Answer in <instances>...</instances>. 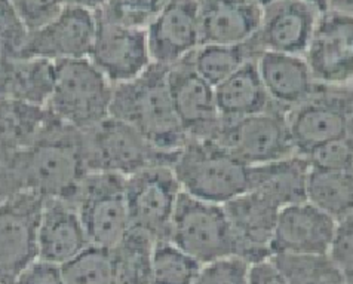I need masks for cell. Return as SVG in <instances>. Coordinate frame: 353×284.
<instances>
[{
  "mask_svg": "<svg viewBox=\"0 0 353 284\" xmlns=\"http://www.w3.org/2000/svg\"><path fill=\"white\" fill-rule=\"evenodd\" d=\"M236 249V258L251 265L270 258V243L279 207L264 195L247 191L223 204Z\"/></svg>",
  "mask_w": 353,
  "mask_h": 284,
  "instance_id": "17",
  "label": "cell"
},
{
  "mask_svg": "<svg viewBox=\"0 0 353 284\" xmlns=\"http://www.w3.org/2000/svg\"><path fill=\"white\" fill-rule=\"evenodd\" d=\"M168 240L202 265L236 256L223 204L202 201L184 192L176 201Z\"/></svg>",
  "mask_w": 353,
  "mask_h": 284,
  "instance_id": "7",
  "label": "cell"
},
{
  "mask_svg": "<svg viewBox=\"0 0 353 284\" xmlns=\"http://www.w3.org/2000/svg\"><path fill=\"white\" fill-rule=\"evenodd\" d=\"M55 85V63L42 58H19L9 73L3 99L46 107Z\"/></svg>",
  "mask_w": 353,
  "mask_h": 284,
  "instance_id": "25",
  "label": "cell"
},
{
  "mask_svg": "<svg viewBox=\"0 0 353 284\" xmlns=\"http://www.w3.org/2000/svg\"><path fill=\"white\" fill-rule=\"evenodd\" d=\"M303 57L318 85L352 86L353 17L322 12Z\"/></svg>",
  "mask_w": 353,
  "mask_h": 284,
  "instance_id": "13",
  "label": "cell"
},
{
  "mask_svg": "<svg viewBox=\"0 0 353 284\" xmlns=\"http://www.w3.org/2000/svg\"><path fill=\"white\" fill-rule=\"evenodd\" d=\"M168 86L185 139L212 140L221 125L214 86L196 73L190 55L168 67Z\"/></svg>",
  "mask_w": 353,
  "mask_h": 284,
  "instance_id": "14",
  "label": "cell"
},
{
  "mask_svg": "<svg viewBox=\"0 0 353 284\" xmlns=\"http://www.w3.org/2000/svg\"><path fill=\"white\" fill-rule=\"evenodd\" d=\"M152 63L170 67L201 46L198 0H168L145 28Z\"/></svg>",
  "mask_w": 353,
  "mask_h": 284,
  "instance_id": "18",
  "label": "cell"
},
{
  "mask_svg": "<svg viewBox=\"0 0 353 284\" xmlns=\"http://www.w3.org/2000/svg\"><path fill=\"white\" fill-rule=\"evenodd\" d=\"M321 12L300 0H274L263 8L257 33L247 44L263 51L305 55Z\"/></svg>",
  "mask_w": 353,
  "mask_h": 284,
  "instance_id": "16",
  "label": "cell"
},
{
  "mask_svg": "<svg viewBox=\"0 0 353 284\" xmlns=\"http://www.w3.org/2000/svg\"><path fill=\"white\" fill-rule=\"evenodd\" d=\"M88 173L83 133L49 111L36 134L14 153L18 189L34 192L43 200L73 204Z\"/></svg>",
  "mask_w": 353,
  "mask_h": 284,
  "instance_id": "1",
  "label": "cell"
},
{
  "mask_svg": "<svg viewBox=\"0 0 353 284\" xmlns=\"http://www.w3.org/2000/svg\"><path fill=\"white\" fill-rule=\"evenodd\" d=\"M269 259L290 284H352L328 254H272Z\"/></svg>",
  "mask_w": 353,
  "mask_h": 284,
  "instance_id": "29",
  "label": "cell"
},
{
  "mask_svg": "<svg viewBox=\"0 0 353 284\" xmlns=\"http://www.w3.org/2000/svg\"><path fill=\"white\" fill-rule=\"evenodd\" d=\"M248 284H290L274 268L270 259L251 263L248 267Z\"/></svg>",
  "mask_w": 353,
  "mask_h": 284,
  "instance_id": "41",
  "label": "cell"
},
{
  "mask_svg": "<svg viewBox=\"0 0 353 284\" xmlns=\"http://www.w3.org/2000/svg\"><path fill=\"white\" fill-rule=\"evenodd\" d=\"M43 198L18 191L0 202V284H14L37 261V229Z\"/></svg>",
  "mask_w": 353,
  "mask_h": 284,
  "instance_id": "11",
  "label": "cell"
},
{
  "mask_svg": "<svg viewBox=\"0 0 353 284\" xmlns=\"http://www.w3.org/2000/svg\"><path fill=\"white\" fill-rule=\"evenodd\" d=\"M95 35V15L88 9L64 6L51 21L28 32L19 58L48 61L88 58Z\"/></svg>",
  "mask_w": 353,
  "mask_h": 284,
  "instance_id": "15",
  "label": "cell"
},
{
  "mask_svg": "<svg viewBox=\"0 0 353 284\" xmlns=\"http://www.w3.org/2000/svg\"><path fill=\"white\" fill-rule=\"evenodd\" d=\"M261 84L273 107L288 112L316 91L309 66L301 55L263 51L256 57Z\"/></svg>",
  "mask_w": 353,
  "mask_h": 284,
  "instance_id": "21",
  "label": "cell"
},
{
  "mask_svg": "<svg viewBox=\"0 0 353 284\" xmlns=\"http://www.w3.org/2000/svg\"><path fill=\"white\" fill-rule=\"evenodd\" d=\"M184 193L225 204L250 189V167L214 140H188L171 165Z\"/></svg>",
  "mask_w": 353,
  "mask_h": 284,
  "instance_id": "3",
  "label": "cell"
},
{
  "mask_svg": "<svg viewBox=\"0 0 353 284\" xmlns=\"http://www.w3.org/2000/svg\"><path fill=\"white\" fill-rule=\"evenodd\" d=\"M201 45H241L257 33L263 8L250 0H198Z\"/></svg>",
  "mask_w": 353,
  "mask_h": 284,
  "instance_id": "22",
  "label": "cell"
},
{
  "mask_svg": "<svg viewBox=\"0 0 353 284\" xmlns=\"http://www.w3.org/2000/svg\"><path fill=\"white\" fill-rule=\"evenodd\" d=\"M328 258L336 263L339 269L345 274V277L352 283L353 278V216L341 219L336 225L334 235H332Z\"/></svg>",
  "mask_w": 353,
  "mask_h": 284,
  "instance_id": "38",
  "label": "cell"
},
{
  "mask_svg": "<svg viewBox=\"0 0 353 284\" xmlns=\"http://www.w3.org/2000/svg\"><path fill=\"white\" fill-rule=\"evenodd\" d=\"M83 148L88 171L123 178L154 165H172L176 155L153 148L132 126L112 116L83 131Z\"/></svg>",
  "mask_w": 353,
  "mask_h": 284,
  "instance_id": "5",
  "label": "cell"
},
{
  "mask_svg": "<svg viewBox=\"0 0 353 284\" xmlns=\"http://www.w3.org/2000/svg\"><path fill=\"white\" fill-rule=\"evenodd\" d=\"M306 201L337 222L353 216V173L310 167Z\"/></svg>",
  "mask_w": 353,
  "mask_h": 284,
  "instance_id": "26",
  "label": "cell"
},
{
  "mask_svg": "<svg viewBox=\"0 0 353 284\" xmlns=\"http://www.w3.org/2000/svg\"><path fill=\"white\" fill-rule=\"evenodd\" d=\"M181 192L171 165H154L125 178L131 228L149 235L153 241L168 240Z\"/></svg>",
  "mask_w": 353,
  "mask_h": 284,
  "instance_id": "10",
  "label": "cell"
},
{
  "mask_svg": "<svg viewBox=\"0 0 353 284\" xmlns=\"http://www.w3.org/2000/svg\"><path fill=\"white\" fill-rule=\"evenodd\" d=\"M9 3L27 32H33L49 23L65 6L64 0H9Z\"/></svg>",
  "mask_w": 353,
  "mask_h": 284,
  "instance_id": "37",
  "label": "cell"
},
{
  "mask_svg": "<svg viewBox=\"0 0 353 284\" xmlns=\"http://www.w3.org/2000/svg\"><path fill=\"white\" fill-rule=\"evenodd\" d=\"M202 267L170 240L153 243L150 284H193Z\"/></svg>",
  "mask_w": 353,
  "mask_h": 284,
  "instance_id": "30",
  "label": "cell"
},
{
  "mask_svg": "<svg viewBox=\"0 0 353 284\" xmlns=\"http://www.w3.org/2000/svg\"><path fill=\"white\" fill-rule=\"evenodd\" d=\"M73 205L95 246L112 249L131 229L123 176L88 173Z\"/></svg>",
  "mask_w": 353,
  "mask_h": 284,
  "instance_id": "8",
  "label": "cell"
},
{
  "mask_svg": "<svg viewBox=\"0 0 353 284\" xmlns=\"http://www.w3.org/2000/svg\"><path fill=\"white\" fill-rule=\"evenodd\" d=\"M300 2H305V3L310 5V6H313L321 14L325 12L327 8H328V0H300Z\"/></svg>",
  "mask_w": 353,
  "mask_h": 284,
  "instance_id": "44",
  "label": "cell"
},
{
  "mask_svg": "<svg viewBox=\"0 0 353 284\" xmlns=\"http://www.w3.org/2000/svg\"><path fill=\"white\" fill-rule=\"evenodd\" d=\"M105 3V0H64L65 6H74L88 9V11L95 12L98 9H101Z\"/></svg>",
  "mask_w": 353,
  "mask_h": 284,
  "instance_id": "43",
  "label": "cell"
},
{
  "mask_svg": "<svg viewBox=\"0 0 353 284\" xmlns=\"http://www.w3.org/2000/svg\"><path fill=\"white\" fill-rule=\"evenodd\" d=\"M168 3V0H105L100 12L116 24L145 30Z\"/></svg>",
  "mask_w": 353,
  "mask_h": 284,
  "instance_id": "34",
  "label": "cell"
},
{
  "mask_svg": "<svg viewBox=\"0 0 353 284\" xmlns=\"http://www.w3.org/2000/svg\"><path fill=\"white\" fill-rule=\"evenodd\" d=\"M27 28L12 9L9 0H0V97L14 64L19 60L27 39Z\"/></svg>",
  "mask_w": 353,
  "mask_h": 284,
  "instance_id": "33",
  "label": "cell"
},
{
  "mask_svg": "<svg viewBox=\"0 0 353 284\" xmlns=\"http://www.w3.org/2000/svg\"><path fill=\"white\" fill-rule=\"evenodd\" d=\"M285 116L294 151L301 156L323 143L352 137V86L318 85L309 99L292 107Z\"/></svg>",
  "mask_w": 353,
  "mask_h": 284,
  "instance_id": "6",
  "label": "cell"
},
{
  "mask_svg": "<svg viewBox=\"0 0 353 284\" xmlns=\"http://www.w3.org/2000/svg\"><path fill=\"white\" fill-rule=\"evenodd\" d=\"M95 15V35L88 58L112 85L135 79L152 64L145 30Z\"/></svg>",
  "mask_w": 353,
  "mask_h": 284,
  "instance_id": "12",
  "label": "cell"
},
{
  "mask_svg": "<svg viewBox=\"0 0 353 284\" xmlns=\"http://www.w3.org/2000/svg\"><path fill=\"white\" fill-rule=\"evenodd\" d=\"M153 240L131 228L110 249V284H150Z\"/></svg>",
  "mask_w": 353,
  "mask_h": 284,
  "instance_id": "27",
  "label": "cell"
},
{
  "mask_svg": "<svg viewBox=\"0 0 353 284\" xmlns=\"http://www.w3.org/2000/svg\"><path fill=\"white\" fill-rule=\"evenodd\" d=\"M214 93L223 122L242 120L273 107L261 84L256 58L242 64L228 79L215 86Z\"/></svg>",
  "mask_w": 353,
  "mask_h": 284,
  "instance_id": "24",
  "label": "cell"
},
{
  "mask_svg": "<svg viewBox=\"0 0 353 284\" xmlns=\"http://www.w3.org/2000/svg\"><path fill=\"white\" fill-rule=\"evenodd\" d=\"M327 11L353 17V0H328Z\"/></svg>",
  "mask_w": 353,
  "mask_h": 284,
  "instance_id": "42",
  "label": "cell"
},
{
  "mask_svg": "<svg viewBox=\"0 0 353 284\" xmlns=\"http://www.w3.org/2000/svg\"><path fill=\"white\" fill-rule=\"evenodd\" d=\"M248 263L232 256L203 265L193 284H248Z\"/></svg>",
  "mask_w": 353,
  "mask_h": 284,
  "instance_id": "36",
  "label": "cell"
},
{
  "mask_svg": "<svg viewBox=\"0 0 353 284\" xmlns=\"http://www.w3.org/2000/svg\"><path fill=\"white\" fill-rule=\"evenodd\" d=\"M250 2H252V3H256V5H259L260 8H264V6H268V5H270L272 2H274V0H250Z\"/></svg>",
  "mask_w": 353,
  "mask_h": 284,
  "instance_id": "45",
  "label": "cell"
},
{
  "mask_svg": "<svg viewBox=\"0 0 353 284\" xmlns=\"http://www.w3.org/2000/svg\"><path fill=\"white\" fill-rule=\"evenodd\" d=\"M305 158L310 167L330 171H353V139L346 137L323 143L310 151Z\"/></svg>",
  "mask_w": 353,
  "mask_h": 284,
  "instance_id": "35",
  "label": "cell"
},
{
  "mask_svg": "<svg viewBox=\"0 0 353 284\" xmlns=\"http://www.w3.org/2000/svg\"><path fill=\"white\" fill-rule=\"evenodd\" d=\"M113 85L90 58L55 61V85L45 109L64 124L88 131L110 116Z\"/></svg>",
  "mask_w": 353,
  "mask_h": 284,
  "instance_id": "4",
  "label": "cell"
},
{
  "mask_svg": "<svg viewBox=\"0 0 353 284\" xmlns=\"http://www.w3.org/2000/svg\"><path fill=\"white\" fill-rule=\"evenodd\" d=\"M285 113L278 107H270L242 120L221 121L212 140L248 167L297 155L290 137Z\"/></svg>",
  "mask_w": 353,
  "mask_h": 284,
  "instance_id": "9",
  "label": "cell"
},
{
  "mask_svg": "<svg viewBox=\"0 0 353 284\" xmlns=\"http://www.w3.org/2000/svg\"><path fill=\"white\" fill-rule=\"evenodd\" d=\"M309 161L301 155H291L278 161L250 167V189L256 191L279 209L306 201Z\"/></svg>",
  "mask_w": 353,
  "mask_h": 284,
  "instance_id": "23",
  "label": "cell"
},
{
  "mask_svg": "<svg viewBox=\"0 0 353 284\" xmlns=\"http://www.w3.org/2000/svg\"><path fill=\"white\" fill-rule=\"evenodd\" d=\"M90 244L73 204L61 200H43L37 229L39 261L61 267Z\"/></svg>",
  "mask_w": 353,
  "mask_h": 284,
  "instance_id": "20",
  "label": "cell"
},
{
  "mask_svg": "<svg viewBox=\"0 0 353 284\" xmlns=\"http://www.w3.org/2000/svg\"><path fill=\"white\" fill-rule=\"evenodd\" d=\"M14 284H65L61 276V268L54 263L34 261L28 265Z\"/></svg>",
  "mask_w": 353,
  "mask_h": 284,
  "instance_id": "39",
  "label": "cell"
},
{
  "mask_svg": "<svg viewBox=\"0 0 353 284\" xmlns=\"http://www.w3.org/2000/svg\"><path fill=\"white\" fill-rule=\"evenodd\" d=\"M46 109L0 97V142L24 146L39 130Z\"/></svg>",
  "mask_w": 353,
  "mask_h": 284,
  "instance_id": "31",
  "label": "cell"
},
{
  "mask_svg": "<svg viewBox=\"0 0 353 284\" xmlns=\"http://www.w3.org/2000/svg\"><path fill=\"white\" fill-rule=\"evenodd\" d=\"M17 148L15 143L0 142V202L19 191L14 174V153Z\"/></svg>",
  "mask_w": 353,
  "mask_h": 284,
  "instance_id": "40",
  "label": "cell"
},
{
  "mask_svg": "<svg viewBox=\"0 0 353 284\" xmlns=\"http://www.w3.org/2000/svg\"><path fill=\"white\" fill-rule=\"evenodd\" d=\"M337 220L310 202L282 207L270 243L272 254H327Z\"/></svg>",
  "mask_w": 353,
  "mask_h": 284,
  "instance_id": "19",
  "label": "cell"
},
{
  "mask_svg": "<svg viewBox=\"0 0 353 284\" xmlns=\"http://www.w3.org/2000/svg\"><path fill=\"white\" fill-rule=\"evenodd\" d=\"M60 268L65 284H110V249L90 244Z\"/></svg>",
  "mask_w": 353,
  "mask_h": 284,
  "instance_id": "32",
  "label": "cell"
},
{
  "mask_svg": "<svg viewBox=\"0 0 353 284\" xmlns=\"http://www.w3.org/2000/svg\"><path fill=\"white\" fill-rule=\"evenodd\" d=\"M110 116L128 124L153 148L166 153H176L188 142L172 106L168 67L158 63L132 81L113 85Z\"/></svg>",
  "mask_w": 353,
  "mask_h": 284,
  "instance_id": "2",
  "label": "cell"
},
{
  "mask_svg": "<svg viewBox=\"0 0 353 284\" xmlns=\"http://www.w3.org/2000/svg\"><path fill=\"white\" fill-rule=\"evenodd\" d=\"M257 54L248 44L241 45H201L190 54L192 66L203 81L217 86Z\"/></svg>",
  "mask_w": 353,
  "mask_h": 284,
  "instance_id": "28",
  "label": "cell"
}]
</instances>
